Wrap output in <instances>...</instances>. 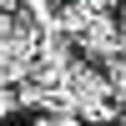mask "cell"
I'll return each instance as SVG.
<instances>
[{"instance_id":"obj_5","label":"cell","mask_w":126,"mask_h":126,"mask_svg":"<svg viewBox=\"0 0 126 126\" xmlns=\"http://www.w3.org/2000/svg\"><path fill=\"white\" fill-rule=\"evenodd\" d=\"M116 10H121V15H116V25L126 30V0H116Z\"/></svg>"},{"instance_id":"obj_2","label":"cell","mask_w":126,"mask_h":126,"mask_svg":"<svg viewBox=\"0 0 126 126\" xmlns=\"http://www.w3.org/2000/svg\"><path fill=\"white\" fill-rule=\"evenodd\" d=\"M81 46H86V56H96V61H116L126 56V30L116 25V15H91L86 25H81Z\"/></svg>"},{"instance_id":"obj_6","label":"cell","mask_w":126,"mask_h":126,"mask_svg":"<svg viewBox=\"0 0 126 126\" xmlns=\"http://www.w3.org/2000/svg\"><path fill=\"white\" fill-rule=\"evenodd\" d=\"M5 30H10V10H0V35H5Z\"/></svg>"},{"instance_id":"obj_1","label":"cell","mask_w":126,"mask_h":126,"mask_svg":"<svg viewBox=\"0 0 126 126\" xmlns=\"http://www.w3.org/2000/svg\"><path fill=\"white\" fill-rule=\"evenodd\" d=\"M56 96H61L66 111H76V116H86V121L111 126V116H116V101H111L106 76H101L96 66H76V61H71L66 76H61V86H56Z\"/></svg>"},{"instance_id":"obj_7","label":"cell","mask_w":126,"mask_h":126,"mask_svg":"<svg viewBox=\"0 0 126 126\" xmlns=\"http://www.w3.org/2000/svg\"><path fill=\"white\" fill-rule=\"evenodd\" d=\"M116 126H126V111H121V121H116Z\"/></svg>"},{"instance_id":"obj_3","label":"cell","mask_w":126,"mask_h":126,"mask_svg":"<svg viewBox=\"0 0 126 126\" xmlns=\"http://www.w3.org/2000/svg\"><path fill=\"white\" fill-rule=\"evenodd\" d=\"M106 91H111V101H116V106H126V56L111 61V71H106Z\"/></svg>"},{"instance_id":"obj_4","label":"cell","mask_w":126,"mask_h":126,"mask_svg":"<svg viewBox=\"0 0 126 126\" xmlns=\"http://www.w3.org/2000/svg\"><path fill=\"white\" fill-rule=\"evenodd\" d=\"M10 111H15V91H10V86H0V121H5Z\"/></svg>"}]
</instances>
